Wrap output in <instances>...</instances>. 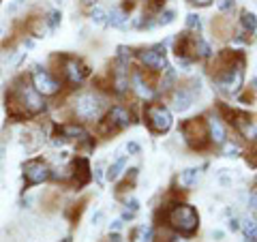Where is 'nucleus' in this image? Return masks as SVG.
Segmentation results:
<instances>
[{
  "mask_svg": "<svg viewBox=\"0 0 257 242\" xmlns=\"http://www.w3.org/2000/svg\"><path fill=\"white\" fill-rule=\"evenodd\" d=\"M47 109L45 96L35 90L30 75H18L7 90V114L11 120H30Z\"/></svg>",
  "mask_w": 257,
  "mask_h": 242,
  "instance_id": "obj_1",
  "label": "nucleus"
},
{
  "mask_svg": "<svg viewBox=\"0 0 257 242\" xmlns=\"http://www.w3.org/2000/svg\"><path fill=\"white\" fill-rule=\"evenodd\" d=\"M71 114L79 118L82 123H99V120L107 114V99L99 90L79 92L73 99Z\"/></svg>",
  "mask_w": 257,
  "mask_h": 242,
  "instance_id": "obj_2",
  "label": "nucleus"
},
{
  "mask_svg": "<svg viewBox=\"0 0 257 242\" xmlns=\"http://www.w3.org/2000/svg\"><path fill=\"white\" fill-rule=\"evenodd\" d=\"M165 223L170 227L180 233V236H193L199 227V214L193 206L189 204H174V206H167V212H165Z\"/></svg>",
  "mask_w": 257,
  "mask_h": 242,
  "instance_id": "obj_3",
  "label": "nucleus"
},
{
  "mask_svg": "<svg viewBox=\"0 0 257 242\" xmlns=\"http://www.w3.org/2000/svg\"><path fill=\"white\" fill-rule=\"evenodd\" d=\"M212 82H214L216 90H219L221 94L236 96L244 86V56L240 54L229 67L219 71V73L212 77Z\"/></svg>",
  "mask_w": 257,
  "mask_h": 242,
  "instance_id": "obj_4",
  "label": "nucleus"
},
{
  "mask_svg": "<svg viewBox=\"0 0 257 242\" xmlns=\"http://www.w3.org/2000/svg\"><path fill=\"white\" fill-rule=\"evenodd\" d=\"M180 133L184 137V142L189 144V148H193V150H206L208 144H210V133H208L206 118L184 120L182 127H180Z\"/></svg>",
  "mask_w": 257,
  "mask_h": 242,
  "instance_id": "obj_5",
  "label": "nucleus"
},
{
  "mask_svg": "<svg viewBox=\"0 0 257 242\" xmlns=\"http://www.w3.org/2000/svg\"><path fill=\"white\" fill-rule=\"evenodd\" d=\"M144 120H146L150 131L157 135H165L174 125L172 111L167 105H163V103H148V105L144 107Z\"/></svg>",
  "mask_w": 257,
  "mask_h": 242,
  "instance_id": "obj_6",
  "label": "nucleus"
},
{
  "mask_svg": "<svg viewBox=\"0 0 257 242\" xmlns=\"http://www.w3.org/2000/svg\"><path fill=\"white\" fill-rule=\"evenodd\" d=\"M88 75H90V69L77 56H60V77L69 86H82Z\"/></svg>",
  "mask_w": 257,
  "mask_h": 242,
  "instance_id": "obj_7",
  "label": "nucleus"
},
{
  "mask_svg": "<svg viewBox=\"0 0 257 242\" xmlns=\"http://www.w3.org/2000/svg\"><path fill=\"white\" fill-rule=\"evenodd\" d=\"M30 82L35 86V90L43 96H56L62 90V82L56 77L52 71L41 69V67H35L30 73Z\"/></svg>",
  "mask_w": 257,
  "mask_h": 242,
  "instance_id": "obj_8",
  "label": "nucleus"
},
{
  "mask_svg": "<svg viewBox=\"0 0 257 242\" xmlns=\"http://www.w3.org/2000/svg\"><path fill=\"white\" fill-rule=\"evenodd\" d=\"M52 178V167L43 159H30L24 163V184L26 187H37Z\"/></svg>",
  "mask_w": 257,
  "mask_h": 242,
  "instance_id": "obj_9",
  "label": "nucleus"
},
{
  "mask_svg": "<svg viewBox=\"0 0 257 242\" xmlns=\"http://www.w3.org/2000/svg\"><path fill=\"white\" fill-rule=\"evenodd\" d=\"M138 60L146 67L148 71L155 73H163L167 69V54H165V45H152V47H144L142 52H138Z\"/></svg>",
  "mask_w": 257,
  "mask_h": 242,
  "instance_id": "obj_10",
  "label": "nucleus"
},
{
  "mask_svg": "<svg viewBox=\"0 0 257 242\" xmlns=\"http://www.w3.org/2000/svg\"><path fill=\"white\" fill-rule=\"evenodd\" d=\"M208 133H210V144L214 146H223L225 142H227V129L223 125V118L219 116H208Z\"/></svg>",
  "mask_w": 257,
  "mask_h": 242,
  "instance_id": "obj_11",
  "label": "nucleus"
},
{
  "mask_svg": "<svg viewBox=\"0 0 257 242\" xmlns=\"http://www.w3.org/2000/svg\"><path fill=\"white\" fill-rule=\"evenodd\" d=\"M92 178V169L90 165H88V161L82 157V159H75L73 161V178H71V184L73 187H84V184H88Z\"/></svg>",
  "mask_w": 257,
  "mask_h": 242,
  "instance_id": "obj_12",
  "label": "nucleus"
},
{
  "mask_svg": "<svg viewBox=\"0 0 257 242\" xmlns=\"http://www.w3.org/2000/svg\"><path fill=\"white\" fill-rule=\"evenodd\" d=\"M210 26H212L214 37H216V39H221V41H225V39H229V37H234V35H231V30H234V26H231V20H229V18H225V15L212 18Z\"/></svg>",
  "mask_w": 257,
  "mask_h": 242,
  "instance_id": "obj_13",
  "label": "nucleus"
},
{
  "mask_svg": "<svg viewBox=\"0 0 257 242\" xmlns=\"http://www.w3.org/2000/svg\"><path fill=\"white\" fill-rule=\"evenodd\" d=\"M199 178H202V169L189 167V169H184V172H180V176H178V187L191 189V187H195V184L199 182Z\"/></svg>",
  "mask_w": 257,
  "mask_h": 242,
  "instance_id": "obj_14",
  "label": "nucleus"
},
{
  "mask_svg": "<svg viewBox=\"0 0 257 242\" xmlns=\"http://www.w3.org/2000/svg\"><path fill=\"white\" fill-rule=\"evenodd\" d=\"M159 86H161V90H163V94H170L174 88L178 86V73H176V69L167 67L163 73H161V82H159Z\"/></svg>",
  "mask_w": 257,
  "mask_h": 242,
  "instance_id": "obj_15",
  "label": "nucleus"
},
{
  "mask_svg": "<svg viewBox=\"0 0 257 242\" xmlns=\"http://www.w3.org/2000/svg\"><path fill=\"white\" fill-rule=\"evenodd\" d=\"M107 26H111V28H128L131 26V18H128V13L126 11H122L118 7V9H114L109 13V20H107Z\"/></svg>",
  "mask_w": 257,
  "mask_h": 242,
  "instance_id": "obj_16",
  "label": "nucleus"
},
{
  "mask_svg": "<svg viewBox=\"0 0 257 242\" xmlns=\"http://www.w3.org/2000/svg\"><path fill=\"white\" fill-rule=\"evenodd\" d=\"M240 26H242L244 32H248V35H253V32H257V15L251 13V11H240Z\"/></svg>",
  "mask_w": 257,
  "mask_h": 242,
  "instance_id": "obj_17",
  "label": "nucleus"
},
{
  "mask_svg": "<svg viewBox=\"0 0 257 242\" xmlns=\"http://www.w3.org/2000/svg\"><path fill=\"white\" fill-rule=\"evenodd\" d=\"M124 165H126V159H124L122 155H118L114 163L107 167L105 178H107V180H118V178H120V174H122V169H124Z\"/></svg>",
  "mask_w": 257,
  "mask_h": 242,
  "instance_id": "obj_18",
  "label": "nucleus"
},
{
  "mask_svg": "<svg viewBox=\"0 0 257 242\" xmlns=\"http://www.w3.org/2000/svg\"><path fill=\"white\" fill-rule=\"evenodd\" d=\"M90 20H92L94 26H107L109 13L103 9V7H92V9H90Z\"/></svg>",
  "mask_w": 257,
  "mask_h": 242,
  "instance_id": "obj_19",
  "label": "nucleus"
},
{
  "mask_svg": "<svg viewBox=\"0 0 257 242\" xmlns=\"http://www.w3.org/2000/svg\"><path fill=\"white\" fill-rule=\"evenodd\" d=\"M133 242H155V231H152V227H148V225H142V227L135 229Z\"/></svg>",
  "mask_w": 257,
  "mask_h": 242,
  "instance_id": "obj_20",
  "label": "nucleus"
},
{
  "mask_svg": "<svg viewBox=\"0 0 257 242\" xmlns=\"http://www.w3.org/2000/svg\"><path fill=\"white\" fill-rule=\"evenodd\" d=\"M84 204H86V199L77 201V204H71L67 210H64V214H67V219H69L71 223H77V221H79V216H82V210H84Z\"/></svg>",
  "mask_w": 257,
  "mask_h": 242,
  "instance_id": "obj_21",
  "label": "nucleus"
},
{
  "mask_svg": "<svg viewBox=\"0 0 257 242\" xmlns=\"http://www.w3.org/2000/svg\"><path fill=\"white\" fill-rule=\"evenodd\" d=\"M174 20H176V13L172 9H161L157 13V26H170Z\"/></svg>",
  "mask_w": 257,
  "mask_h": 242,
  "instance_id": "obj_22",
  "label": "nucleus"
},
{
  "mask_svg": "<svg viewBox=\"0 0 257 242\" xmlns=\"http://www.w3.org/2000/svg\"><path fill=\"white\" fill-rule=\"evenodd\" d=\"M187 30L199 35V30H202V18H199L197 13H189L187 15Z\"/></svg>",
  "mask_w": 257,
  "mask_h": 242,
  "instance_id": "obj_23",
  "label": "nucleus"
},
{
  "mask_svg": "<svg viewBox=\"0 0 257 242\" xmlns=\"http://www.w3.org/2000/svg\"><path fill=\"white\" fill-rule=\"evenodd\" d=\"M105 165H103V161H99V163H94V167H92V178L96 180V184H105Z\"/></svg>",
  "mask_w": 257,
  "mask_h": 242,
  "instance_id": "obj_24",
  "label": "nucleus"
},
{
  "mask_svg": "<svg viewBox=\"0 0 257 242\" xmlns=\"http://www.w3.org/2000/svg\"><path fill=\"white\" fill-rule=\"evenodd\" d=\"M221 148H223V157H238L240 152H242V148H240L236 142H229V140L225 142Z\"/></svg>",
  "mask_w": 257,
  "mask_h": 242,
  "instance_id": "obj_25",
  "label": "nucleus"
},
{
  "mask_svg": "<svg viewBox=\"0 0 257 242\" xmlns=\"http://www.w3.org/2000/svg\"><path fill=\"white\" fill-rule=\"evenodd\" d=\"M60 11H47L45 13V24H47V28L54 30V28H58V24H60Z\"/></svg>",
  "mask_w": 257,
  "mask_h": 242,
  "instance_id": "obj_26",
  "label": "nucleus"
},
{
  "mask_svg": "<svg viewBox=\"0 0 257 242\" xmlns=\"http://www.w3.org/2000/svg\"><path fill=\"white\" fill-rule=\"evenodd\" d=\"M246 165L251 169H257V146L246 152Z\"/></svg>",
  "mask_w": 257,
  "mask_h": 242,
  "instance_id": "obj_27",
  "label": "nucleus"
},
{
  "mask_svg": "<svg viewBox=\"0 0 257 242\" xmlns=\"http://www.w3.org/2000/svg\"><path fill=\"white\" fill-rule=\"evenodd\" d=\"M124 150H126V152H128V155H131V157H138L140 152H142V146H140L138 142H128L126 146H124Z\"/></svg>",
  "mask_w": 257,
  "mask_h": 242,
  "instance_id": "obj_28",
  "label": "nucleus"
},
{
  "mask_svg": "<svg viewBox=\"0 0 257 242\" xmlns=\"http://www.w3.org/2000/svg\"><path fill=\"white\" fill-rule=\"evenodd\" d=\"M234 3H236V0H221V3H219V11L221 13L231 11V9H234Z\"/></svg>",
  "mask_w": 257,
  "mask_h": 242,
  "instance_id": "obj_29",
  "label": "nucleus"
},
{
  "mask_svg": "<svg viewBox=\"0 0 257 242\" xmlns=\"http://www.w3.org/2000/svg\"><path fill=\"white\" fill-rule=\"evenodd\" d=\"M240 101H242V105H253L255 94H253V92H244L242 96H240Z\"/></svg>",
  "mask_w": 257,
  "mask_h": 242,
  "instance_id": "obj_30",
  "label": "nucleus"
},
{
  "mask_svg": "<svg viewBox=\"0 0 257 242\" xmlns=\"http://www.w3.org/2000/svg\"><path fill=\"white\" fill-rule=\"evenodd\" d=\"M109 229H111V231H120V229H122V219L111 221V223H109Z\"/></svg>",
  "mask_w": 257,
  "mask_h": 242,
  "instance_id": "obj_31",
  "label": "nucleus"
},
{
  "mask_svg": "<svg viewBox=\"0 0 257 242\" xmlns=\"http://www.w3.org/2000/svg\"><path fill=\"white\" fill-rule=\"evenodd\" d=\"M126 210H131V212H138V208H140V201L138 199H131V201H126Z\"/></svg>",
  "mask_w": 257,
  "mask_h": 242,
  "instance_id": "obj_32",
  "label": "nucleus"
},
{
  "mask_svg": "<svg viewBox=\"0 0 257 242\" xmlns=\"http://www.w3.org/2000/svg\"><path fill=\"white\" fill-rule=\"evenodd\" d=\"M191 5H195V7H210L212 5V0H189Z\"/></svg>",
  "mask_w": 257,
  "mask_h": 242,
  "instance_id": "obj_33",
  "label": "nucleus"
},
{
  "mask_svg": "<svg viewBox=\"0 0 257 242\" xmlns=\"http://www.w3.org/2000/svg\"><path fill=\"white\" fill-rule=\"evenodd\" d=\"M229 229L231 231H238L240 229V221L238 219H229Z\"/></svg>",
  "mask_w": 257,
  "mask_h": 242,
  "instance_id": "obj_34",
  "label": "nucleus"
},
{
  "mask_svg": "<svg viewBox=\"0 0 257 242\" xmlns=\"http://www.w3.org/2000/svg\"><path fill=\"white\" fill-rule=\"evenodd\" d=\"M103 216H105L103 212H94V216H92V225H99V223L103 221Z\"/></svg>",
  "mask_w": 257,
  "mask_h": 242,
  "instance_id": "obj_35",
  "label": "nucleus"
},
{
  "mask_svg": "<svg viewBox=\"0 0 257 242\" xmlns=\"http://www.w3.org/2000/svg\"><path fill=\"white\" fill-rule=\"evenodd\" d=\"M82 7H84V9H92V7H94V0H82Z\"/></svg>",
  "mask_w": 257,
  "mask_h": 242,
  "instance_id": "obj_36",
  "label": "nucleus"
},
{
  "mask_svg": "<svg viewBox=\"0 0 257 242\" xmlns=\"http://www.w3.org/2000/svg\"><path fill=\"white\" fill-rule=\"evenodd\" d=\"M22 3H26V0H15V3H13L11 7H9V11H15V9H18V7L22 5Z\"/></svg>",
  "mask_w": 257,
  "mask_h": 242,
  "instance_id": "obj_37",
  "label": "nucleus"
},
{
  "mask_svg": "<svg viewBox=\"0 0 257 242\" xmlns=\"http://www.w3.org/2000/svg\"><path fill=\"white\" fill-rule=\"evenodd\" d=\"M54 3H58V5H60V3H62V0H54Z\"/></svg>",
  "mask_w": 257,
  "mask_h": 242,
  "instance_id": "obj_38",
  "label": "nucleus"
},
{
  "mask_svg": "<svg viewBox=\"0 0 257 242\" xmlns=\"http://www.w3.org/2000/svg\"><path fill=\"white\" fill-rule=\"evenodd\" d=\"M0 35H3V28H0Z\"/></svg>",
  "mask_w": 257,
  "mask_h": 242,
  "instance_id": "obj_39",
  "label": "nucleus"
},
{
  "mask_svg": "<svg viewBox=\"0 0 257 242\" xmlns=\"http://www.w3.org/2000/svg\"><path fill=\"white\" fill-rule=\"evenodd\" d=\"M0 3H3V0H0Z\"/></svg>",
  "mask_w": 257,
  "mask_h": 242,
  "instance_id": "obj_40",
  "label": "nucleus"
},
{
  "mask_svg": "<svg viewBox=\"0 0 257 242\" xmlns=\"http://www.w3.org/2000/svg\"><path fill=\"white\" fill-rule=\"evenodd\" d=\"M144 3H146V0H144Z\"/></svg>",
  "mask_w": 257,
  "mask_h": 242,
  "instance_id": "obj_41",
  "label": "nucleus"
}]
</instances>
